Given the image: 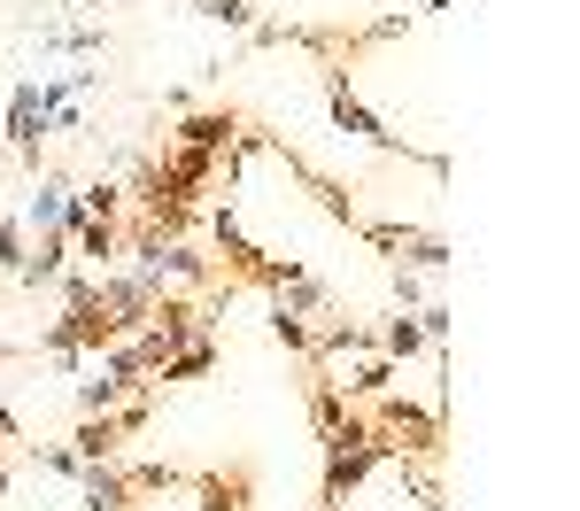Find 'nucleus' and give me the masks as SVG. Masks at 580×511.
<instances>
[{"label": "nucleus", "instance_id": "1", "mask_svg": "<svg viewBox=\"0 0 580 511\" xmlns=\"http://www.w3.org/2000/svg\"><path fill=\"white\" fill-rule=\"evenodd\" d=\"M233 132H240V117L225 109V117H186L178 125V156L186 164H201V170H217V156L233 148Z\"/></svg>", "mask_w": 580, "mask_h": 511}, {"label": "nucleus", "instance_id": "2", "mask_svg": "<svg viewBox=\"0 0 580 511\" xmlns=\"http://www.w3.org/2000/svg\"><path fill=\"white\" fill-rule=\"evenodd\" d=\"M78 511H140L125 465H86V473H78Z\"/></svg>", "mask_w": 580, "mask_h": 511}, {"label": "nucleus", "instance_id": "3", "mask_svg": "<svg viewBox=\"0 0 580 511\" xmlns=\"http://www.w3.org/2000/svg\"><path fill=\"white\" fill-rule=\"evenodd\" d=\"M333 125H341V132H356V140H372V148H403V140H395V132H387V125H380L356 94H348V78H341V70H333Z\"/></svg>", "mask_w": 580, "mask_h": 511}, {"label": "nucleus", "instance_id": "4", "mask_svg": "<svg viewBox=\"0 0 580 511\" xmlns=\"http://www.w3.org/2000/svg\"><path fill=\"white\" fill-rule=\"evenodd\" d=\"M8 148H23V156H39V140H47V94L39 86H23L16 101H8V132H0Z\"/></svg>", "mask_w": 580, "mask_h": 511}, {"label": "nucleus", "instance_id": "5", "mask_svg": "<svg viewBox=\"0 0 580 511\" xmlns=\"http://www.w3.org/2000/svg\"><path fill=\"white\" fill-rule=\"evenodd\" d=\"M117 450H125V426H117V419H86L70 458H78V465H117Z\"/></svg>", "mask_w": 580, "mask_h": 511}, {"label": "nucleus", "instance_id": "6", "mask_svg": "<svg viewBox=\"0 0 580 511\" xmlns=\"http://www.w3.org/2000/svg\"><path fill=\"white\" fill-rule=\"evenodd\" d=\"M201 511H248V473H194Z\"/></svg>", "mask_w": 580, "mask_h": 511}, {"label": "nucleus", "instance_id": "7", "mask_svg": "<svg viewBox=\"0 0 580 511\" xmlns=\"http://www.w3.org/2000/svg\"><path fill=\"white\" fill-rule=\"evenodd\" d=\"M62 209H70V186L62 178H47V186H31V202H23V225H39L47 240L62 233Z\"/></svg>", "mask_w": 580, "mask_h": 511}, {"label": "nucleus", "instance_id": "8", "mask_svg": "<svg viewBox=\"0 0 580 511\" xmlns=\"http://www.w3.org/2000/svg\"><path fill=\"white\" fill-rule=\"evenodd\" d=\"M70 256H86V264H101V272H109V264H117V225H109V217H86Z\"/></svg>", "mask_w": 580, "mask_h": 511}, {"label": "nucleus", "instance_id": "9", "mask_svg": "<svg viewBox=\"0 0 580 511\" xmlns=\"http://www.w3.org/2000/svg\"><path fill=\"white\" fill-rule=\"evenodd\" d=\"M419 348H426V318L411 311V318H395V326H387V356L403 364V356H419Z\"/></svg>", "mask_w": 580, "mask_h": 511}, {"label": "nucleus", "instance_id": "10", "mask_svg": "<svg viewBox=\"0 0 580 511\" xmlns=\"http://www.w3.org/2000/svg\"><path fill=\"white\" fill-rule=\"evenodd\" d=\"M125 481H132V497H155V489H178V473H170V465H132Z\"/></svg>", "mask_w": 580, "mask_h": 511}, {"label": "nucleus", "instance_id": "11", "mask_svg": "<svg viewBox=\"0 0 580 511\" xmlns=\"http://www.w3.org/2000/svg\"><path fill=\"white\" fill-rule=\"evenodd\" d=\"M194 8H201L209 23H233V31H240V23H256V16H248V0H194Z\"/></svg>", "mask_w": 580, "mask_h": 511}, {"label": "nucleus", "instance_id": "12", "mask_svg": "<svg viewBox=\"0 0 580 511\" xmlns=\"http://www.w3.org/2000/svg\"><path fill=\"white\" fill-rule=\"evenodd\" d=\"M272 334L287 341V348H309V326H302V311H287V303H279V318H272Z\"/></svg>", "mask_w": 580, "mask_h": 511}]
</instances>
